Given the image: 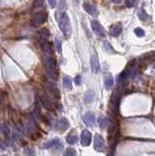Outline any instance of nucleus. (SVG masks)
<instances>
[{"mask_svg": "<svg viewBox=\"0 0 155 156\" xmlns=\"http://www.w3.org/2000/svg\"><path fill=\"white\" fill-rule=\"evenodd\" d=\"M59 142H60V140H58V139H54V140H49V142H45V144H43V148L44 149H47V148H51V147H54L55 145H57L59 144Z\"/></svg>", "mask_w": 155, "mask_h": 156, "instance_id": "nucleus-14", "label": "nucleus"}, {"mask_svg": "<svg viewBox=\"0 0 155 156\" xmlns=\"http://www.w3.org/2000/svg\"><path fill=\"white\" fill-rule=\"evenodd\" d=\"M0 156H6V155H0Z\"/></svg>", "mask_w": 155, "mask_h": 156, "instance_id": "nucleus-33", "label": "nucleus"}, {"mask_svg": "<svg viewBox=\"0 0 155 156\" xmlns=\"http://www.w3.org/2000/svg\"><path fill=\"white\" fill-rule=\"evenodd\" d=\"M78 142V138L76 137V136H71V135H69L68 136V138H66V142H68V144H75L76 142Z\"/></svg>", "mask_w": 155, "mask_h": 156, "instance_id": "nucleus-21", "label": "nucleus"}, {"mask_svg": "<svg viewBox=\"0 0 155 156\" xmlns=\"http://www.w3.org/2000/svg\"><path fill=\"white\" fill-rule=\"evenodd\" d=\"M55 45H56V49L58 51V53H61V40L59 39V38H56L55 40Z\"/></svg>", "mask_w": 155, "mask_h": 156, "instance_id": "nucleus-26", "label": "nucleus"}, {"mask_svg": "<svg viewBox=\"0 0 155 156\" xmlns=\"http://www.w3.org/2000/svg\"><path fill=\"white\" fill-rule=\"evenodd\" d=\"M27 156H34V155H33V154H31V155H27Z\"/></svg>", "mask_w": 155, "mask_h": 156, "instance_id": "nucleus-32", "label": "nucleus"}, {"mask_svg": "<svg viewBox=\"0 0 155 156\" xmlns=\"http://www.w3.org/2000/svg\"><path fill=\"white\" fill-rule=\"evenodd\" d=\"M134 33H135L138 37H143L144 35H145V32H144V30L141 29V27H136V29H134Z\"/></svg>", "mask_w": 155, "mask_h": 156, "instance_id": "nucleus-23", "label": "nucleus"}, {"mask_svg": "<svg viewBox=\"0 0 155 156\" xmlns=\"http://www.w3.org/2000/svg\"><path fill=\"white\" fill-rule=\"evenodd\" d=\"M91 25H92L93 31H94L97 35H99V36H102V37H103L105 35V32H104V29H103L102 25H100L98 21H96V20H93Z\"/></svg>", "mask_w": 155, "mask_h": 156, "instance_id": "nucleus-4", "label": "nucleus"}, {"mask_svg": "<svg viewBox=\"0 0 155 156\" xmlns=\"http://www.w3.org/2000/svg\"><path fill=\"white\" fill-rule=\"evenodd\" d=\"M83 119H84L85 123L87 125H89V126H91V125L94 124V122H95V114L93 113V112L89 111L84 115Z\"/></svg>", "mask_w": 155, "mask_h": 156, "instance_id": "nucleus-12", "label": "nucleus"}, {"mask_svg": "<svg viewBox=\"0 0 155 156\" xmlns=\"http://www.w3.org/2000/svg\"><path fill=\"white\" fill-rule=\"evenodd\" d=\"M94 101V92L89 90L85 94V103L86 104H91Z\"/></svg>", "mask_w": 155, "mask_h": 156, "instance_id": "nucleus-16", "label": "nucleus"}, {"mask_svg": "<svg viewBox=\"0 0 155 156\" xmlns=\"http://www.w3.org/2000/svg\"><path fill=\"white\" fill-rule=\"evenodd\" d=\"M91 67H92V71L93 73H99L100 66V63H99V59H98L97 56H93L91 58Z\"/></svg>", "mask_w": 155, "mask_h": 156, "instance_id": "nucleus-9", "label": "nucleus"}, {"mask_svg": "<svg viewBox=\"0 0 155 156\" xmlns=\"http://www.w3.org/2000/svg\"><path fill=\"white\" fill-rule=\"evenodd\" d=\"M83 9L85 10V12L88 13L90 15H95L97 12V8L93 5L90 1H85L83 3Z\"/></svg>", "mask_w": 155, "mask_h": 156, "instance_id": "nucleus-11", "label": "nucleus"}, {"mask_svg": "<svg viewBox=\"0 0 155 156\" xmlns=\"http://www.w3.org/2000/svg\"><path fill=\"white\" fill-rule=\"evenodd\" d=\"M123 30V27H122V25L121 24H115L110 27L109 29V33L110 35L112 36H118Z\"/></svg>", "mask_w": 155, "mask_h": 156, "instance_id": "nucleus-10", "label": "nucleus"}, {"mask_svg": "<svg viewBox=\"0 0 155 156\" xmlns=\"http://www.w3.org/2000/svg\"><path fill=\"white\" fill-rule=\"evenodd\" d=\"M66 9V3L64 0H61V1H60V3H59V10L60 11H64V10Z\"/></svg>", "mask_w": 155, "mask_h": 156, "instance_id": "nucleus-27", "label": "nucleus"}, {"mask_svg": "<svg viewBox=\"0 0 155 156\" xmlns=\"http://www.w3.org/2000/svg\"><path fill=\"white\" fill-rule=\"evenodd\" d=\"M44 4V0H34L32 3V9H39Z\"/></svg>", "mask_w": 155, "mask_h": 156, "instance_id": "nucleus-22", "label": "nucleus"}, {"mask_svg": "<svg viewBox=\"0 0 155 156\" xmlns=\"http://www.w3.org/2000/svg\"><path fill=\"white\" fill-rule=\"evenodd\" d=\"M40 101H41V103H42L43 106H45V108H47L48 110L53 111L54 109H55V107H54V104H53V103H52V101L48 98L47 96H41L40 97Z\"/></svg>", "mask_w": 155, "mask_h": 156, "instance_id": "nucleus-8", "label": "nucleus"}, {"mask_svg": "<svg viewBox=\"0 0 155 156\" xmlns=\"http://www.w3.org/2000/svg\"><path fill=\"white\" fill-rule=\"evenodd\" d=\"M103 48H104L105 51H107V53H109V54H115L116 53L115 50L113 49V47L111 46V44H110L107 40H104V41H103Z\"/></svg>", "mask_w": 155, "mask_h": 156, "instance_id": "nucleus-17", "label": "nucleus"}, {"mask_svg": "<svg viewBox=\"0 0 155 156\" xmlns=\"http://www.w3.org/2000/svg\"><path fill=\"white\" fill-rule=\"evenodd\" d=\"M46 89H47V91L54 97V98H57V99L60 98V92H59L58 88H57V86L54 83L47 82L46 83Z\"/></svg>", "mask_w": 155, "mask_h": 156, "instance_id": "nucleus-5", "label": "nucleus"}, {"mask_svg": "<svg viewBox=\"0 0 155 156\" xmlns=\"http://www.w3.org/2000/svg\"><path fill=\"white\" fill-rule=\"evenodd\" d=\"M94 148L97 151H104V140L100 135H96L94 139Z\"/></svg>", "mask_w": 155, "mask_h": 156, "instance_id": "nucleus-3", "label": "nucleus"}, {"mask_svg": "<svg viewBox=\"0 0 155 156\" xmlns=\"http://www.w3.org/2000/svg\"><path fill=\"white\" fill-rule=\"evenodd\" d=\"M49 5H50L51 8H55L57 6V0H48Z\"/></svg>", "mask_w": 155, "mask_h": 156, "instance_id": "nucleus-29", "label": "nucleus"}, {"mask_svg": "<svg viewBox=\"0 0 155 156\" xmlns=\"http://www.w3.org/2000/svg\"><path fill=\"white\" fill-rule=\"evenodd\" d=\"M63 84H64V87L66 89H70L71 88V78L68 75L64 76L63 77Z\"/></svg>", "mask_w": 155, "mask_h": 156, "instance_id": "nucleus-20", "label": "nucleus"}, {"mask_svg": "<svg viewBox=\"0 0 155 156\" xmlns=\"http://www.w3.org/2000/svg\"><path fill=\"white\" fill-rule=\"evenodd\" d=\"M139 20L141 21H143V22H145L147 19H148V15L146 14L145 12L143 11V10H141V11L139 12Z\"/></svg>", "mask_w": 155, "mask_h": 156, "instance_id": "nucleus-24", "label": "nucleus"}, {"mask_svg": "<svg viewBox=\"0 0 155 156\" xmlns=\"http://www.w3.org/2000/svg\"><path fill=\"white\" fill-rule=\"evenodd\" d=\"M112 86H113V78L109 75L104 80V87L107 90H110L112 88Z\"/></svg>", "mask_w": 155, "mask_h": 156, "instance_id": "nucleus-19", "label": "nucleus"}, {"mask_svg": "<svg viewBox=\"0 0 155 156\" xmlns=\"http://www.w3.org/2000/svg\"><path fill=\"white\" fill-rule=\"evenodd\" d=\"M2 132L4 133V135L5 136H7V135H9V129L7 127H4V129L2 130Z\"/></svg>", "mask_w": 155, "mask_h": 156, "instance_id": "nucleus-30", "label": "nucleus"}, {"mask_svg": "<svg viewBox=\"0 0 155 156\" xmlns=\"http://www.w3.org/2000/svg\"><path fill=\"white\" fill-rule=\"evenodd\" d=\"M64 156H76V151L71 147H68V149L64 151Z\"/></svg>", "mask_w": 155, "mask_h": 156, "instance_id": "nucleus-25", "label": "nucleus"}, {"mask_svg": "<svg viewBox=\"0 0 155 156\" xmlns=\"http://www.w3.org/2000/svg\"><path fill=\"white\" fill-rule=\"evenodd\" d=\"M42 49L44 52L46 53V55L47 56H50L52 54V47H51V44L49 42H44L42 43Z\"/></svg>", "mask_w": 155, "mask_h": 156, "instance_id": "nucleus-18", "label": "nucleus"}, {"mask_svg": "<svg viewBox=\"0 0 155 156\" xmlns=\"http://www.w3.org/2000/svg\"><path fill=\"white\" fill-rule=\"evenodd\" d=\"M47 20V15H45L44 13H36L33 15L32 17V25L34 27H38V25H43Z\"/></svg>", "mask_w": 155, "mask_h": 156, "instance_id": "nucleus-2", "label": "nucleus"}, {"mask_svg": "<svg viewBox=\"0 0 155 156\" xmlns=\"http://www.w3.org/2000/svg\"><path fill=\"white\" fill-rule=\"evenodd\" d=\"M69 127V124L68 122V120L66 118H61L60 119L59 121H57V123L55 125V128L58 131H66V130H68Z\"/></svg>", "mask_w": 155, "mask_h": 156, "instance_id": "nucleus-7", "label": "nucleus"}, {"mask_svg": "<svg viewBox=\"0 0 155 156\" xmlns=\"http://www.w3.org/2000/svg\"><path fill=\"white\" fill-rule=\"evenodd\" d=\"M98 121H99V125L102 129H105V128H107L108 124V119L107 116H100Z\"/></svg>", "mask_w": 155, "mask_h": 156, "instance_id": "nucleus-15", "label": "nucleus"}, {"mask_svg": "<svg viewBox=\"0 0 155 156\" xmlns=\"http://www.w3.org/2000/svg\"><path fill=\"white\" fill-rule=\"evenodd\" d=\"M74 82L77 86H79L81 84V75H77L75 78H74Z\"/></svg>", "mask_w": 155, "mask_h": 156, "instance_id": "nucleus-28", "label": "nucleus"}, {"mask_svg": "<svg viewBox=\"0 0 155 156\" xmlns=\"http://www.w3.org/2000/svg\"><path fill=\"white\" fill-rule=\"evenodd\" d=\"M111 1H112L114 4H120V3H122L123 0H111Z\"/></svg>", "mask_w": 155, "mask_h": 156, "instance_id": "nucleus-31", "label": "nucleus"}, {"mask_svg": "<svg viewBox=\"0 0 155 156\" xmlns=\"http://www.w3.org/2000/svg\"><path fill=\"white\" fill-rule=\"evenodd\" d=\"M49 35H50V33H49V30L47 29H45V27H44V29H41L39 31V38H40L41 43H44V42L47 41Z\"/></svg>", "mask_w": 155, "mask_h": 156, "instance_id": "nucleus-13", "label": "nucleus"}, {"mask_svg": "<svg viewBox=\"0 0 155 156\" xmlns=\"http://www.w3.org/2000/svg\"><path fill=\"white\" fill-rule=\"evenodd\" d=\"M56 17L61 32L64 33V37L68 39L71 36V25L68 14H66V13H57Z\"/></svg>", "mask_w": 155, "mask_h": 156, "instance_id": "nucleus-1", "label": "nucleus"}, {"mask_svg": "<svg viewBox=\"0 0 155 156\" xmlns=\"http://www.w3.org/2000/svg\"><path fill=\"white\" fill-rule=\"evenodd\" d=\"M91 140H92V135L91 133L87 130L82 132L81 134V144L83 146H88L90 144H91Z\"/></svg>", "mask_w": 155, "mask_h": 156, "instance_id": "nucleus-6", "label": "nucleus"}]
</instances>
